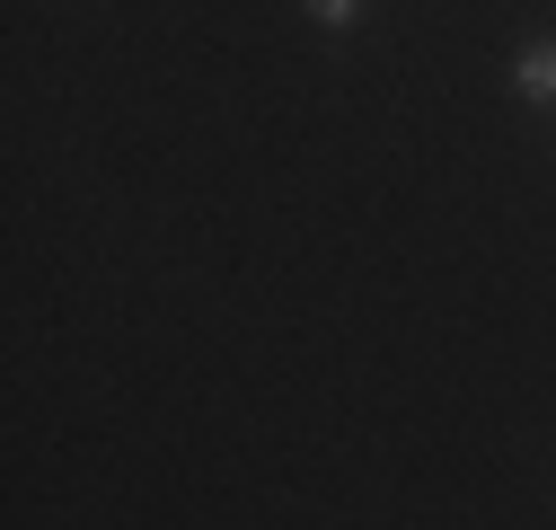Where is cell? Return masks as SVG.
<instances>
[{
    "instance_id": "obj_2",
    "label": "cell",
    "mask_w": 556,
    "mask_h": 530,
    "mask_svg": "<svg viewBox=\"0 0 556 530\" xmlns=\"http://www.w3.org/2000/svg\"><path fill=\"white\" fill-rule=\"evenodd\" d=\"M301 10H309V18H327V27H344V18L363 10V0H301Z\"/></svg>"
},
{
    "instance_id": "obj_1",
    "label": "cell",
    "mask_w": 556,
    "mask_h": 530,
    "mask_svg": "<svg viewBox=\"0 0 556 530\" xmlns=\"http://www.w3.org/2000/svg\"><path fill=\"white\" fill-rule=\"evenodd\" d=\"M513 80H521V98H556V45H530Z\"/></svg>"
}]
</instances>
